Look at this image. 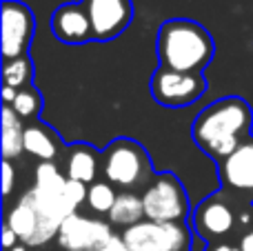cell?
I'll return each mask as SVG.
<instances>
[{
    "label": "cell",
    "mask_w": 253,
    "mask_h": 251,
    "mask_svg": "<svg viewBox=\"0 0 253 251\" xmlns=\"http://www.w3.org/2000/svg\"><path fill=\"white\" fill-rule=\"evenodd\" d=\"M213 251H242V249H238V247H231V245H220V247H215Z\"/></svg>",
    "instance_id": "83f0119b"
},
{
    "label": "cell",
    "mask_w": 253,
    "mask_h": 251,
    "mask_svg": "<svg viewBox=\"0 0 253 251\" xmlns=\"http://www.w3.org/2000/svg\"><path fill=\"white\" fill-rule=\"evenodd\" d=\"M240 249H242V251H253V231H249V234L242 236Z\"/></svg>",
    "instance_id": "4316f807"
},
{
    "label": "cell",
    "mask_w": 253,
    "mask_h": 251,
    "mask_svg": "<svg viewBox=\"0 0 253 251\" xmlns=\"http://www.w3.org/2000/svg\"><path fill=\"white\" fill-rule=\"evenodd\" d=\"M96 251H129V247H126V243L123 240V236H111Z\"/></svg>",
    "instance_id": "cb8c5ba5"
},
{
    "label": "cell",
    "mask_w": 253,
    "mask_h": 251,
    "mask_svg": "<svg viewBox=\"0 0 253 251\" xmlns=\"http://www.w3.org/2000/svg\"><path fill=\"white\" fill-rule=\"evenodd\" d=\"M98 173V158L96 151L84 145H76L67 160V178L78 182H93Z\"/></svg>",
    "instance_id": "9a60e30c"
},
{
    "label": "cell",
    "mask_w": 253,
    "mask_h": 251,
    "mask_svg": "<svg viewBox=\"0 0 253 251\" xmlns=\"http://www.w3.org/2000/svg\"><path fill=\"white\" fill-rule=\"evenodd\" d=\"M36 29L31 9L18 0H2V56L4 60L25 58Z\"/></svg>",
    "instance_id": "52a82bcc"
},
{
    "label": "cell",
    "mask_w": 253,
    "mask_h": 251,
    "mask_svg": "<svg viewBox=\"0 0 253 251\" xmlns=\"http://www.w3.org/2000/svg\"><path fill=\"white\" fill-rule=\"evenodd\" d=\"M207 83L202 74L158 69L151 78V93L165 107H187L205 93Z\"/></svg>",
    "instance_id": "8992f818"
},
{
    "label": "cell",
    "mask_w": 253,
    "mask_h": 251,
    "mask_svg": "<svg viewBox=\"0 0 253 251\" xmlns=\"http://www.w3.org/2000/svg\"><path fill=\"white\" fill-rule=\"evenodd\" d=\"M25 151L36 158H40L42 163H51L58 154V147L53 142V138L44 131L38 125H31L25 129Z\"/></svg>",
    "instance_id": "e0dca14e"
},
{
    "label": "cell",
    "mask_w": 253,
    "mask_h": 251,
    "mask_svg": "<svg viewBox=\"0 0 253 251\" xmlns=\"http://www.w3.org/2000/svg\"><path fill=\"white\" fill-rule=\"evenodd\" d=\"M144 218V205H142V196H135V194H123L118 196L116 200L114 209L109 211V220L114 225L120 227H133L138 222H142Z\"/></svg>",
    "instance_id": "2e32d148"
},
{
    "label": "cell",
    "mask_w": 253,
    "mask_h": 251,
    "mask_svg": "<svg viewBox=\"0 0 253 251\" xmlns=\"http://www.w3.org/2000/svg\"><path fill=\"white\" fill-rule=\"evenodd\" d=\"M16 240H20V238H18L16 231H13L11 227H9L7 222H4V225H2V247L11 251L13 247H16Z\"/></svg>",
    "instance_id": "d4e9b609"
},
{
    "label": "cell",
    "mask_w": 253,
    "mask_h": 251,
    "mask_svg": "<svg viewBox=\"0 0 253 251\" xmlns=\"http://www.w3.org/2000/svg\"><path fill=\"white\" fill-rule=\"evenodd\" d=\"M144 218L156 222H182L189 213L187 191L173 173H160L142 194Z\"/></svg>",
    "instance_id": "277c9868"
},
{
    "label": "cell",
    "mask_w": 253,
    "mask_h": 251,
    "mask_svg": "<svg viewBox=\"0 0 253 251\" xmlns=\"http://www.w3.org/2000/svg\"><path fill=\"white\" fill-rule=\"evenodd\" d=\"M233 211L229 209L227 203L218 198H209L198 207L196 216H193V225H196L198 234L205 238H215V236H224L231 231L233 227Z\"/></svg>",
    "instance_id": "7c38bea8"
},
{
    "label": "cell",
    "mask_w": 253,
    "mask_h": 251,
    "mask_svg": "<svg viewBox=\"0 0 253 251\" xmlns=\"http://www.w3.org/2000/svg\"><path fill=\"white\" fill-rule=\"evenodd\" d=\"M213 51L209 31L193 20H167L158 31L156 53L162 69L200 74L213 58Z\"/></svg>",
    "instance_id": "7a4b0ae2"
},
{
    "label": "cell",
    "mask_w": 253,
    "mask_h": 251,
    "mask_svg": "<svg viewBox=\"0 0 253 251\" xmlns=\"http://www.w3.org/2000/svg\"><path fill=\"white\" fill-rule=\"evenodd\" d=\"M4 222L16 231V236L25 245H44L47 240H51L49 234L44 231L40 216L36 213V209L31 207L27 198H20V203L9 211V216Z\"/></svg>",
    "instance_id": "4fadbf2b"
},
{
    "label": "cell",
    "mask_w": 253,
    "mask_h": 251,
    "mask_svg": "<svg viewBox=\"0 0 253 251\" xmlns=\"http://www.w3.org/2000/svg\"><path fill=\"white\" fill-rule=\"evenodd\" d=\"M123 240L129 251H184L191 245V236L182 222L156 220H142L125 229Z\"/></svg>",
    "instance_id": "5b68a950"
},
{
    "label": "cell",
    "mask_w": 253,
    "mask_h": 251,
    "mask_svg": "<svg viewBox=\"0 0 253 251\" xmlns=\"http://www.w3.org/2000/svg\"><path fill=\"white\" fill-rule=\"evenodd\" d=\"M83 7L91 20L96 40H111L120 36L133 16L131 0H83Z\"/></svg>",
    "instance_id": "ba28073f"
},
{
    "label": "cell",
    "mask_w": 253,
    "mask_h": 251,
    "mask_svg": "<svg viewBox=\"0 0 253 251\" xmlns=\"http://www.w3.org/2000/svg\"><path fill=\"white\" fill-rule=\"evenodd\" d=\"M116 200H118V194L114 191L111 182H93V185L89 187L87 205H89V209H93L96 213H109L111 209H114Z\"/></svg>",
    "instance_id": "d6986e66"
},
{
    "label": "cell",
    "mask_w": 253,
    "mask_h": 251,
    "mask_svg": "<svg viewBox=\"0 0 253 251\" xmlns=\"http://www.w3.org/2000/svg\"><path fill=\"white\" fill-rule=\"evenodd\" d=\"M16 96H18V91L13 87H9V84H4L2 87V100L7 102V105H11L13 100H16Z\"/></svg>",
    "instance_id": "484cf974"
},
{
    "label": "cell",
    "mask_w": 253,
    "mask_h": 251,
    "mask_svg": "<svg viewBox=\"0 0 253 251\" xmlns=\"http://www.w3.org/2000/svg\"><path fill=\"white\" fill-rule=\"evenodd\" d=\"M51 31L67 44H83L93 38L91 20L83 4H60L51 16Z\"/></svg>",
    "instance_id": "30bf717a"
},
{
    "label": "cell",
    "mask_w": 253,
    "mask_h": 251,
    "mask_svg": "<svg viewBox=\"0 0 253 251\" xmlns=\"http://www.w3.org/2000/svg\"><path fill=\"white\" fill-rule=\"evenodd\" d=\"M13 178H16V171H13L11 163L9 160H4L2 163V194L9 196L13 189Z\"/></svg>",
    "instance_id": "603a6c76"
},
{
    "label": "cell",
    "mask_w": 253,
    "mask_h": 251,
    "mask_svg": "<svg viewBox=\"0 0 253 251\" xmlns=\"http://www.w3.org/2000/svg\"><path fill=\"white\" fill-rule=\"evenodd\" d=\"M220 176L231 189L253 191V138H245V142L220 163Z\"/></svg>",
    "instance_id": "8fae6325"
},
{
    "label": "cell",
    "mask_w": 253,
    "mask_h": 251,
    "mask_svg": "<svg viewBox=\"0 0 253 251\" xmlns=\"http://www.w3.org/2000/svg\"><path fill=\"white\" fill-rule=\"evenodd\" d=\"M87 194H89V189L84 187V182L67 180V187H65V200H67V205L71 207V211H76V209H78L83 203H87Z\"/></svg>",
    "instance_id": "7402d4cb"
},
{
    "label": "cell",
    "mask_w": 253,
    "mask_h": 251,
    "mask_svg": "<svg viewBox=\"0 0 253 251\" xmlns=\"http://www.w3.org/2000/svg\"><path fill=\"white\" fill-rule=\"evenodd\" d=\"M11 251H27V249H25V247H22V245H16V247H13Z\"/></svg>",
    "instance_id": "f1b7e54d"
},
{
    "label": "cell",
    "mask_w": 253,
    "mask_h": 251,
    "mask_svg": "<svg viewBox=\"0 0 253 251\" xmlns=\"http://www.w3.org/2000/svg\"><path fill=\"white\" fill-rule=\"evenodd\" d=\"M67 180L60 173V169L56 167L53 163H40L38 169H36V189L44 191V194H58L62 196L65 194V187H67Z\"/></svg>",
    "instance_id": "ac0fdd59"
},
{
    "label": "cell",
    "mask_w": 253,
    "mask_h": 251,
    "mask_svg": "<svg viewBox=\"0 0 253 251\" xmlns=\"http://www.w3.org/2000/svg\"><path fill=\"white\" fill-rule=\"evenodd\" d=\"M2 156L4 160L18 158L25 151V129H22L20 116L13 111L11 105H7L2 109Z\"/></svg>",
    "instance_id": "5bb4252c"
},
{
    "label": "cell",
    "mask_w": 253,
    "mask_h": 251,
    "mask_svg": "<svg viewBox=\"0 0 253 251\" xmlns=\"http://www.w3.org/2000/svg\"><path fill=\"white\" fill-rule=\"evenodd\" d=\"M111 236L114 234L107 222L71 213L60 225L58 243L65 251H96Z\"/></svg>",
    "instance_id": "9c48e42d"
},
{
    "label": "cell",
    "mask_w": 253,
    "mask_h": 251,
    "mask_svg": "<svg viewBox=\"0 0 253 251\" xmlns=\"http://www.w3.org/2000/svg\"><path fill=\"white\" fill-rule=\"evenodd\" d=\"M13 111H16L20 118H29V116L38 114L40 109V96L34 89H20L16 96V100L11 102Z\"/></svg>",
    "instance_id": "44dd1931"
},
{
    "label": "cell",
    "mask_w": 253,
    "mask_h": 251,
    "mask_svg": "<svg viewBox=\"0 0 253 251\" xmlns=\"http://www.w3.org/2000/svg\"><path fill=\"white\" fill-rule=\"evenodd\" d=\"M2 78L4 84L9 87H22L27 80L31 78V65L27 58H16V60H4V69H2Z\"/></svg>",
    "instance_id": "ffe728a7"
},
{
    "label": "cell",
    "mask_w": 253,
    "mask_h": 251,
    "mask_svg": "<svg viewBox=\"0 0 253 251\" xmlns=\"http://www.w3.org/2000/svg\"><path fill=\"white\" fill-rule=\"evenodd\" d=\"M253 123L251 107L242 98H222L205 107L193 120V140L200 149L218 160H224L242 145V136Z\"/></svg>",
    "instance_id": "6da1fadb"
},
{
    "label": "cell",
    "mask_w": 253,
    "mask_h": 251,
    "mask_svg": "<svg viewBox=\"0 0 253 251\" xmlns=\"http://www.w3.org/2000/svg\"><path fill=\"white\" fill-rule=\"evenodd\" d=\"M102 173L116 187L135 189L142 187L151 176V163L149 156L138 142L129 138L111 142L102 158Z\"/></svg>",
    "instance_id": "3957f363"
}]
</instances>
